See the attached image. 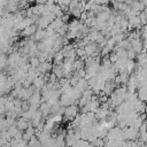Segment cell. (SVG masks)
Listing matches in <instances>:
<instances>
[{
    "label": "cell",
    "mask_w": 147,
    "mask_h": 147,
    "mask_svg": "<svg viewBox=\"0 0 147 147\" xmlns=\"http://www.w3.org/2000/svg\"><path fill=\"white\" fill-rule=\"evenodd\" d=\"M123 132V137H124V140H129V141H134L139 138V133L137 130L130 127V126H126L122 130Z\"/></svg>",
    "instance_id": "cell-1"
},
{
    "label": "cell",
    "mask_w": 147,
    "mask_h": 147,
    "mask_svg": "<svg viewBox=\"0 0 147 147\" xmlns=\"http://www.w3.org/2000/svg\"><path fill=\"white\" fill-rule=\"evenodd\" d=\"M78 115V107L74 103L71 106H68L64 108V114H63V119H74Z\"/></svg>",
    "instance_id": "cell-2"
},
{
    "label": "cell",
    "mask_w": 147,
    "mask_h": 147,
    "mask_svg": "<svg viewBox=\"0 0 147 147\" xmlns=\"http://www.w3.org/2000/svg\"><path fill=\"white\" fill-rule=\"evenodd\" d=\"M130 45H131V49L138 55L139 53H141L144 51V46H142V41L140 39H136V40H132L130 41Z\"/></svg>",
    "instance_id": "cell-3"
},
{
    "label": "cell",
    "mask_w": 147,
    "mask_h": 147,
    "mask_svg": "<svg viewBox=\"0 0 147 147\" xmlns=\"http://www.w3.org/2000/svg\"><path fill=\"white\" fill-rule=\"evenodd\" d=\"M34 136H36V129H34L32 125H29L28 129L23 132V137H22V139H23L24 141L28 142V141H29L32 137H34Z\"/></svg>",
    "instance_id": "cell-4"
},
{
    "label": "cell",
    "mask_w": 147,
    "mask_h": 147,
    "mask_svg": "<svg viewBox=\"0 0 147 147\" xmlns=\"http://www.w3.org/2000/svg\"><path fill=\"white\" fill-rule=\"evenodd\" d=\"M52 68H53V65L51 64V62H47L46 61V62L40 63L37 69L40 72V75H46V74H49V71L52 70Z\"/></svg>",
    "instance_id": "cell-5"
},
{
    "label": "cell",
    "mask_w": 147,
    "mask_h": 147,
    "mask_svg": "<svg viewBox=\"0 0 147 147\" xmlns=\"http://www.w3.org/2000/svg\"><path fill=\"white\" fill-rule=\"evenodd\" d=\"M52 70H53V74L56 76L57 79H61L64 77V68L62 64H54Z\"/></svg>",
    "instance_id": "cell-6"
},
{
    "label": "cell",
    "mask_w": 147,
    "mask_h": 147,
    "mask_svg": "<svg viewBox=\"0 0 147 147\" xmlns=\"http://www.w3.org/2000/svg\"><path fill=\"white\" fill-rule=\"evenodd\" d=\"M16 127L20 130V131H22V132H24L26 129H28V126L29 125H31L26 119H24L23 117H18V119H16Z\"/></svg>",
    "instance_id": "cell-7"
},
{
    "label": "cell",
    "mask_w": 147,
    "mask_h": 147,
    "mask_svg": "<svg viewBox=\"0 0 147 147\" xmlns=\"http://www.w3.org/2000/svg\"><path fill=\"white\" fill-rule=\"evenodd\" d=\"M37 30H38V26L33 23V24H31V25L26 26V28L23 30L22 34H23V36H25V37H33V34L36 33V31H37Z\"/></svg>",
    "instance_id": "cell-8"
},
{
    "label": "cell",
    "mask_w": 147,
    "mask_h": 147,
    "mask_svg": "<svg viewBox=\"0 0 147 147\" xmlns=\"http://www.w3.org/2000/svg\"><path fill=\"white\" fill-rule=\"evenodd\" d=\"M47 38V36H46V31L44 30V29H38L37 31H36V33L33 34V40L37 42V41H42L44 39H46Z\"/></svg>",
    "instance_id": "cell-9"
},
{
    "label": "cell",
    "mask_w": 147,
    "mask_h": 147,
    "mask_svg": "<svg viewBox=\"0 0 147 147\" xmlns=\"http://www.w3.org/2000/svg\"><path fill=\"white\" fill-rule=\"evenodd\" d=\"M74 87H76L80 93H83L84 91H86L87 88H90L88 87V84H87V79H85V78H80L78 80V83L76 84V86H74Z\"/></svg>",
    "instance_id": "cell-10"
},
{
    "label": "cell",
    "mask_w": 147,
    "mask_h": 147,
    "mask_svg": "<svg viewBox=\"0 0 147 147\" xmlns=\"http://www.w3.org/2000/svg\"><path fill=\"white\" fill-rule=\"evenodd\" d=\"M40 111H41V114H42V116L44 117H46V116H48L49 114H51V109H52V106L51 105H48L47 102H41L40 103V106H39V108H38Z\"/></svg>",
    "instance_id": "cell-11"
},
{
    "label": "cell",
    "mask_w": 147,
    "mask_h": 147,
    "mask_svg": "<svg viewBox=\"0 0 147 147\" xmlns=\"http://www.w3.org/2000/svg\"><path fill=\"white\" fill-rule=\"evenodd\" d=\"M137 96L140 101H147V86H142V87H139L138 88V92H137Z\"/></svg>",
    "instance_id": "cell-12"
},
{
    "label": "cell",
    "mask_w": 147,
    "mask_h": 147,
    "mask_svg": "<svg viewBox=\"0 0 147 147\" xmlns=\"http://www.w3.org/2000/svg\"><path fill=\"white\" fill-rule=\"evenodd\" d=\"M130 7H131V9H133V10H136V11H138V13H140V11H142L144 9H145V6H144V3L141 2V1H133L131 5H130Z\"/></svg>",
    "instance_id": "cell-13"
},
{
    "label": "cell",
    "mask_w": 147,
    "mask_h": 147,
    "mask_svg": "<svg viewBox=\"0 0 147 147\" xmlns=\"http://www.w3.org/2000/svg\"><path fill=\"white\" fill-rule=\"evenodd\" d=\"M42 144L38 140V138L34 136V137H32L29 141H28V147H40Z\"/></svg>",
    "instance_id": "cell-14"
},
{
    "label": "cell",
    "mask_w": 147,
    "mask_h": 147,
    "mask_svg": "<svg viewBox=\"0 0 147 147\" xmlns=\"http://www.w3.org/2000/svg\"><path fill=\"white\" fill-rule=\"evenodd\" d=\"M29 64H30L31 68H36V69H37V68L39 67V64H40V61L38 60L37 56H34V57H30V63H29Z\"/></svg>",
    "instance_id": "cell-15"
},
{
    "label": "cell",
    "mask_w": 147,
    "mask_h": 147,
    "mask_svg": "<svg viewBox=\"0 0 147 147\" xmlns=\"http://www.w3.org/2000/svg\"><path fill=\"white\" fill-rule=\"evenodd\" d=\"M126 56H127V60H133V61H134V59L137 57V54L130 48V49L126 51Z\"/></svg>",
    "instance_id": "cell-16"
},
{
    "label": "cell",
    "mask_w": 147,
    "mask_h": 147,
    "mask_svg": "<svg viewBox=\"0 0 147 147\" xmlns=\"http://www.w3.org/2000/svg\"><path fill=\"white\" fill-rule=\"evenodd\" d=\"M0 147H9V145H8V144H6V145H1Z\"/></svg>",
    "instance_id": "cell-17"
},
{
    "label": "cell",
    "mask_w": 147,
    "mask_h": 147,
    "mask_svg": "<svg viewBox=\"0 0 147 147\" xmlns=\"http://www.w3.org/2000/svg\"><path fill=\"white\" fill-rule=\"evenodd\" d=\"M145 111L147 113V105H146V107H145Z\"/></svg>",
    "instance_id": "cell-18"
}]
</instances>
